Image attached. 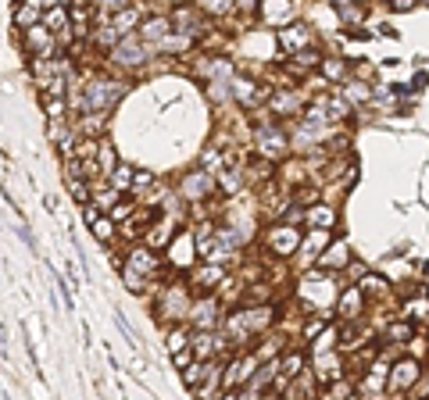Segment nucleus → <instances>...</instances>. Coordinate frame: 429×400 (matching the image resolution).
I'll list each match as a JSON object with an SVG mask.
<instances>
[{
    "label": "nucleus",
    "instance_id": "38",
    "mask_svg": "<svg viewBox=\"0 0 429 400\" xmlns=\"http://www.w3.org/2000/svg\"><path fill=\"white\" fill-rule=\"evenodd\" d=\"M232 8H236V11H247V15H254L257 0H232Z\"/></svg>",
    "mask_w": 429,
    "mask_h": 400
},
{
    "label": "nucleus",
    "instance_id": "27",
    "mask_svg": "<svg viewBox=\"0 0 429 400\" xmlns=\"http://www.w3.org/2000/svg\"><path fill=\"white\" fill-rule=\"evenodd\" d=\"M219 279H222V268H219V265H211V261H208V268H201V272H197V283H201V289H211V286L219 283Z\"/></svg>",
    "mask_w": 429,
    "mask_h": 400
},
{
    "label": "nucleus",
    "instance_id": "3",
    "mask_svg": "<svg viewBox=\"0 0 429 400\" xmlns=\"http://www.w3.org/2000/svg\"><path fill=\"white\" fill-rule=\"evenodd\" d=\"M419 375H422V365L412 361V357H404V361H397V365L390 368V375H386V386H390L394 393L415 390V386H419Z\"/></svg>",
    "mask_w": 429,
    "mask_h": 400
},
{
    "label": "nucleus",
    "instance_id": "36",
    "mask_svg": "<svg viewBox=\"0 0 429 400\" xmlns=\"http://www.w3.org/2000/svg\"><path fill=\"white\" fill-rule=\"evenodd\" d=\"M386 336H390V340H408L412 329H408V325H394V329H386Z\"/></svg>",
    "mask_w": 429,
    "mask_h": 400
},
{
    "label": "nucleus",
    "instance_id": "4",
    "mask_svg": "<svg viewBox=\"0 0 429 400\" xmlns=\"http://www.w3.org/2000/svg\"><path fill=\"white\" fill-rule=\"evenodd\" d=\"M147 54H150V47L143 44L140 36H133V39H122V44L111 50L115 65H122V68H140L143 61H147Z\"/></svg>",
    "mask_w": 429,
    "mask_h": 400
},
{
    "label": "nucleus",
    "instance_id": "2",
    "mask_svg": "<svg viewBox=\"0 0 429 400\" xmlns=\"http://www.w3.org/2000/svg\"><path fill=\"white\" fill-rule=\"evenodd\" d=\"M275 311L272 307H250V311H236L229 318V336L232 340H247L250 332H262L265 325H272Z\"/></svg>",
    "mask_w": 429,
    "mask_h": 400
},
{
    "label": "nucleus",
    "instance_id": "8",
    "mask_svg": "<svg viewBox=\"0 0 429 400\" xmlns=\"http://www.w3.org/2000/svg\"><path fill=\"white\" fill-rule=\"evenodd\" d=\"M279 47H283L286 54H300L304 47H311V29L308 26H300V22H293V26H286V29H279Z\"/></svg>",
    "mask_w": 429,
    "mask_h": 400
},
{
    "label": "nucleus",
    "instance_id": "39",
    "mask_svg": "<svg viewBox=\"0 0 429 400\" xmlns=\"http://www.w3.org/2000/svg\"><path fill=\"white\" fill-rule=\"evenodd\" d=\"M343 22H361V8H343Z\"/></svg>",
    "mask_w": 429,
    "mask_h": 400
},
{
    "label": "nucleus",
    "instance_id": "41",
    "mask_svg": "<svg viewBox=\"0 0 429 400\" xmlns=\"http://www.w3.org/2000/svg\"><path fill=\"white\" fill-rule=\"evenodd\" d=\"M222 400H244V397H240V393H226Z\"/></svg>",
    "mask_w": 429,
    "mask_h": 400
},
{
    "label": "nucleus",
    "instance_id": "20",
    "mask_svg": "<svg viewBox=\"0 0 429 400\" xmlns=\"http://www.w3.org/2000/svg\"><path fill=\"white\" fill-rule=\"evenodd\" d=\"M268 108H272V115H297L300 111V93H272V100H268Z\"/></svg>",
    "mask_w": 429,
    "mask_h": 400
},
{
    "label": "nucleus",
    "instance_id": "14",
    "mask_svg": "<svg viewBox=\"0 0 429 400\" xmlns=\"http://www.w3.org/2000/svg\"><path fill=\"white\" fill-rule=\"evenodd\" d=\"M257 151L265 158H283L286 154V136L279 129H257Z\"/></svg>",
    "mask_w": 429,
    "mask_h": 400
},
{
    "label": "nucleus",
    "instance_id": "22",
    "mask_svg": "<svg viewBox=\"0 0 429 400\" xmlns=\"http://www.w3.org/2000/svg\"><path fill=\"white\" fill-rule=\"evenodd\" d=\"M232 97L244 104H254L265 97V90H257V82H250V79H232Z\"/></svg>",
    "mask_w": 429,
    "mask_h": 400
},
{
    "label": "nucleus",
    "instance_id": "23",
    "mask_svg": "<svg viewBox=\"0 0 429 400\" xmlns=\"http://www.w3.org/2000/svg\"><path fill=\"white\" fill-rule=\"evenodd\" d=\"M64 26H69V11H64V8H51V11H43V29L61 32Z\"/></svg>",
    "mask_w": 429,
    "mask_h": 400
},
{
    "label": "nucleus",
    "instance_id": "7",
    "mask_svg": "<svg viewBox=\"0 0 429 400\" xmlns=\"http://www.w3.org/2000/svg\"><path fill=\"white\" fill-rule=\"evenodd\" d=\"M254 368H257V357H254V354L236 357V361H232L229 368H222V386L236 390L240 383H250V379H254Z\"/></svg>",
    "mask_w": 429,
    "mask_h": 400
},
{
    "label": "nucleus",
    "instance_id": "43",
    "mask_svg": "<svg viewBox=\"0 0 429 400\" xmlns=\"http://www.w3.org/2000/svg\"><path fill=\"white\" fill-rule=\"evenodd\" d=\"M426 4H429V0H426Z\"/></svg>",
    "mask_w": 429,
    "mask_h": 400
},
{
    "label": "nucleus",
    "instance_id": "11",
    "mask_svg": "<svg viewBox=\"0 0 429 400\" xmlns=\"http://www.w3.org/2000/svg\"><path fill=\"white\" fill-rule=\"evenodd\" d=\"M161 311L168 318H190V304H186V289L183 286H168L161 297Z\"/></svg>",
    "mask_w": 429,
    "mask_h": 400
},
{
    "label": "nucleus",
    "instance_id": "30",
    "mask_svg": "<svg viewBox=\"0 0 429 400\" xmlns=\"http://www.w3.org/2000/svg\"><path fill=\"white\" fill-rule=\"evenodd\" d=\"M179 350H190V340H186L183 329H172V336H168V354H179Z\"/></svg>",
    "mask_w": 429,
    "mask_h": 400
},
{
    "label": "nucleus",
    "instance_id": "19",
    "mask_svg": "<svg viewBox=\"0 0 429 400\" xmlns=\"http://www.w3.org/2000/svg\"><path fill=\"white\" fill-rule=\"evenodd\" d=\"M304 222H308L311 229H322V233H329V229L336 225V211H333V207H326V204H318V207H311V211L304 215Z\"/></svg>",
    "mask_w": 429,
    "mask_h": 400
},
{
    "label": "nucleus",
    "instance_id": "34",
    "mask_svg": "<svg viewBox=\"0 0 429 400\" xmlns=\"http://www.w3.org/2000/svg\"><path fill=\"white\" fill-rule=\"evenodd\" d=\"M97 4H100L107 15H118V11H125V8H129V0H97Z\"/></svg>",
    "mask_w": 429,
    "mask_h": 400
},
{
    "label": "nucleus",
    "instance_id": "1",
    "mask_svg": "<svg viewBox=\"0 0 429 400\" xmlns=\"http://www.w3.org/2000/svg\"><path fill=\"white\" fill-rule=\"evenodd\" d=\"M122 100V86L111 79H93L90 86H86V97H82V115H107Z\"/></svg>",
    "mask_w": 429,
    "mask_h": 400
},
{
    "label": "nucleus",
    "instance_id": "16",
    "mask_svg": "<svg viewBox=\"0 0 429 400\" xmlns=\"http://www.w3.org/2000/svg\"><path fill=\"white\" fill-rule=\"evenodd\" d=\"M222 336H214V332H197L193 336V343H190V350H193V357L197 361H208V357L214 354V350H222Z\"/></svg>",
    "mask_w": 429,
    "mask_h": 400
},
{
    "label": "nucleus",
    "instance_id": "31",
    "mask_svg": "<svg viewBox=\"0 0 429 400\" xmlns=\"http://www.w3.org/2000/svg\"><path fill=\"white\" fill-rule=\"evenodd\" d=\"M333 347H336V329H326V332L315 340V354H329Z\"/></svg>",
    "mask_w": 429,
    "mask_h": 400
},
{
    "label": "nucleus",
    "instance_id": "24",
    "mask_svg": "<svg viewBox=\"0 0 429 400\" xmlns=\"http://www.w3.org/2000/svg\"><path fill=\"white\" fill-rule=\"evenodd\" d=\"M15 22H18L21 29H33V26L43 22V11L33 8V4H26V8H18V11H15Z\"/></svg>",
    "mask_w": 429,
    "mask_h": 400
},
{
    "label": "nucleus",
    "instance_id": "26",
    "mask_svg": "<svg viewBox=\"0 0 429 400\" xmlns=\"http://www.w3.org/2000/svg\"><path fill=\"white\" fill-rule=\"evenodd\" d=\"M111 182H115V189L122 193V189H129L136 182V168H129V164H118L115 172H111Z\"/></svg>",
    "mask_w": 429,
    "mask_h": 400
},
{
    "label": "nucleus",
    "instance_id": "17",
    "mask_svg": "<svg viewBox=\"0 0 429 400\" xmlns=\"http://www.w3.org/2000/svg\"><path fill=\"white\" fill-rule=\"evenodd\" d=\"M168 258H172V265H176V268H190L193 265V240L186 233H179L176 243H172V250H168Z\"/></svg>",
    "mask_w": 429,
    "mask_h": 400
},
{
    "label": "nucleus",
    "instance_id": "33",
    "mask_svg": "<svg viewBox=\"0 0 429 400\" xmlns=\"http://www.w3.org/2000/svg\"><path fill=\"white\" fill-rule=\"evenodd\" d=\"M201 8L211 15H229L232 11V0H201Z\"/></svg>",
    "mask_w": 429,
    "mask_h": 400
},
{
    "label": "nucleus",
    "instance_id": "28",
    "mask_svg": "<svg viewBox=\"0 0 429 400\" xmlns=\"http://www.w3.org/2000/svg\"><path fill=\"white\" fill-rule=\"evenodd\" d=\"M69 193H72L79 204H90V186H86L79 175H69Z\"/></svg>",
    "mask_w": 429,
    "mask_h": 400
},
{
    "label": "nucleus",
    "instance_id": "21",
    "mask_svg": "<svg viewBox=\"0 0 429 400\" xmlns=\"http://www.w3.org/2000/svg\"><path fill=\"white\" fill-rule=\"evenodd\" d=\"M219 386H222V365H208L204 386H197L193 393H197V400H211L214 393H219Z\"/></svg>",
    "mask_w": 429,
    "mask_h": 400
},
{
    "label": "nucleus",
    "instance_id": "18",
    "mask_svg": "<svg viewBox=\"0 0 429 400\" xmlns=\"http://www.w3.org/2000/svg\"><path fill=\"white\" fill-rule=\"evenodd\" d=\"M361 307H365V293L358 289V286H351L347 293H343V297H340V314H343V318H358V314H361Z\"/></svg>",
    "mask_w": 429,
    "mask_h": 400
},
{
    "label": "nucleus",
    "instance_id": "10",
    "mask_svg": "<svg viewBox=\"0 0 429 400\" xmlns=\"http://www.w3.org/2000/svg\"><path fill=\"white\" fill-rule=\"evenodd\" d=\"M347 265H351V247L343 243V240L329 243L326 250H322V258H318V268L322 272H340V268H347Z\"/></svg>",
    "mask_w": 429,
    "mask_h": 400
},
{
    "label": "nucleus",
    "instance_id": "35",
    "mask_svg": "<svg viewBox=\"0 0 429 400\" xmlns=\"http://www.w3.org/2000/svg\"><path fill=\"white\" fill-rule=\"evenodd\" d=\"M347 390H351V386H347V383H340V379H336V383H333V390L326 393V400H347Z\"/></svg>",
    "mask_w": 429,
    "mask_h": 400
},
{
    "label": "nucleus",
    "instance_id": "12",
    "mask_svg": "<svg viewBox=\"0 0 429 400\" xmlns=\"http://www.w3.org/2000/svg\"><path fill=\"white\" fill-rule=\"evenodd\" d=\"M326 247H329V233L315 229V233L308 240H300V247H297V254H304L300 265H318V258H322V250H326Z\"/></svg>",
    "mask_w": 429,
    "mask_h": 400
},
{
    "label": "nucleus",
    "instance_id": "29",
    "mask_svg": "<svg viewBox=\"0 0 429 400\" xmlns=\"http://www.w3.org/2000/svg\"><path fill=\"white\" fill-rule=\"evenodd\" d=\"M90 229H93V236H97V240H104V243L115 236V225H111V218H104V215H100V218H97Z\"/></svg>",
    "mask_w": 429,
    "mask_h": 400
},
{
    "label": "nucleus",
    "instance_id": "13",
    "mask_svg": "<svg viewBox=\"0 0 429 400\" xmlns=\"http://www.w3.org/2000/svg\"><path fill=\"white\" fill-rule=\"evenodd\" d=\"M21 32H26V50H29V54L47 57V50L54 47V32H51V29H43V22H39V26L21 29Z\"/></svg>",
    "mask_w": 429,
    "mask_h": 400
},
{
    "label": "nucleus",
    "instance_id": "15",
    "mask_svg": "<svg viewBox=\"0 0 429 400\" xmlns=\"http://www.w3.org/2000/svg\"><path fill=\"white\" fill-rule=\"evenodd\" d=\"M315 379H318V383H326V379H333V383H336V379L343 375V361H340V357L329 350V354H315Z\"/></svg>",
    "mask_w": 429,
    "mask_h": 400
},
{
    "label": "nucleus",
    "instance_id": "37",
    "mask_svg": "<svg viewBox=\"0 0 429 400\" xmlns=\"http://www.w3.org/2000/svg\"><path fill=\"white\" fill-rule=\"evenodd\" d=\"M347 97H351V100H369L372 93H369V90H365L361 82H358V86H347Z\"/></svg>",
    "mask_w": 429,
    "mask_h": 400
},
{
    "label": "nucleus",
    "instance_id": "9",
    "mask_svg": "<svg viewBox=\"0 0 429 400\" xmlns=\"http://www.w3.org/2000/svg\"><path fill=\"white\" fill-rule=\"evenodd\" d=\"M190 318H193V325H197L201 332H211L214 325H219V301H214V297L197 301L190 307Z\"/></svg>",
    "mask_w": 429,
    "mask_h": 400
},
{
    "label": "nucleus",
    "instance_id": "42",
    "mask_svg": "<svg viewBox=\"0 0 429 400\" xmlns=\"http://www.w3.org/2000/svg\"><path fill=\"white\" fill-rule=\"evenodd\" d=\"M347 400H361V397H347Z\"/></svg>",
    "mask_w": 429,
    "mask_h": 400
},
{
    "label": "nucleus",
    "instance_id": "40",
    "mask_svg": "<svg viewBox=\"0 0 429 400\" xmlns=\"http://www.w3.org/2000/svg\"><path fill=\"white\" fill-rule=\"evenodd\" d=\"M390 4H394V11H412L415 0H390Z\"/></svg>",
    "mask_w": 429,
    "mask_h": 400
},
{
    "label": "nucleus",
    "instance_id": "25",
    "mask_svg": "<svg viewBox=\"0 0 429 400\" xmlns=\"http://www.w3.org/2000/svg\"><path fill=\"white\" fill-rule=\"evenodd\" d=\"M204 375H208V361H193V365H186V372H183V383H186L190 390H197Z\"/></svg>",
    "mask_w": 429,
    "mask_h": 400
},
{
    "label": "nucleus",
    "instance_id": "5",
    "mask_svg": "<svg viewBox=\"0 0 429 400\" xmlns=\"http://www.w3.org/2000/svg\"><path fill=\"white\" fill-rule=\"evenodd\" d=\"M268 247L275 250L279 258H290V254H297V247H300V229H293V225H275V229H268Z\"/></svg>",
    "mask_w": 429,
    "mask_h": 400
},
{
    "label": "nucleus",
    "instance_id": "32",
    "mask_svg": "<svg viewBox=\"0 0 429 400\" xmlns=\"http://www.w3.org/2000/svg\"><path fill=\"white\" fill-rule=\"evenodd\" d=\"M322 72H326L329 79H343V72H347V65H343L340 57H329V61H322Z\"/></svg>",
    "mask_w": 429,
    "mask_h": 400
},
{
    "label": "nucleus",
    "instance_id": "6",
    "mask_svg": "<svg viewBox=\"0 0 429 400\" xmlns=\"http://www.w3.org/2000/svg\"><path fill=\"white\" fill-rule=\"evenodd\" d=\"M125 268L133 272V276H140V279L150 283V276H158V268H161V258L150 247H136L133 254H129V265Z\"/></svg>",
    "mask_w": 429,
    "mask_h": 400
}]
</instances>
